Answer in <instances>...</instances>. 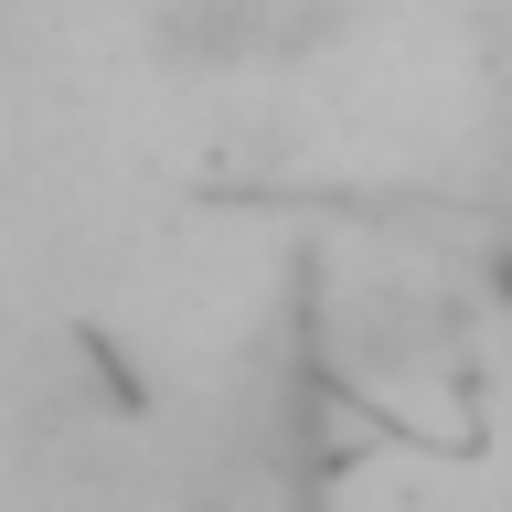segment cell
I'll list each match as a JSON object with an SVG mask.
<instances>
[{"instance_id":"obj_1","label":"cell","mask_w":512,"mask_h":512,"mask_svg":"<svg viewBox=\"0 0 512 512\" xmlns=\"http://www.w3.org/2000/svg\"><path fill=\"white\" fill-rule=\"evenodd\" d=\"M480 299H491V310L512 320V235H502V246H491V256H480Z\"/></svg>"}]
</instances>
